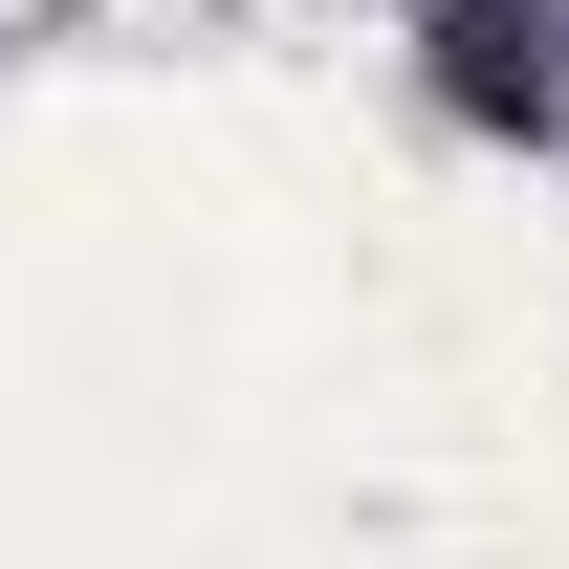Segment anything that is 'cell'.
I'll use <instances>...</instances> for the list:
<instances>
[{
    "label": "cell",
    "mask_w": 569,
    "mask_h": 569,
    "mask_svg": "<svg viewBox=\"0 0 569 569\" xmlns=\"http://www.w3.org/2000/svg\"><path fill=\"white\" fill-rule=\"evenodd\" d=\"M460 110H548V67H526V22H503V0H460Z\"/></svg>",
    "instance_id": "cell-1"
}]
</instances>
